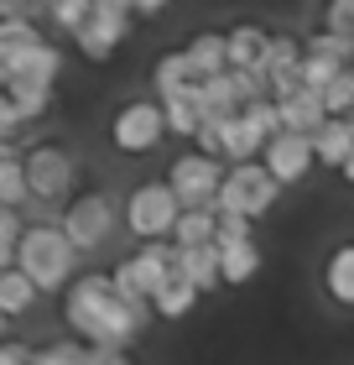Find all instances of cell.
I'll list each match as a JSON object with an SVG mask.
<instances>
[{
	"label": "cell",
	"mask_w": 354,
	"mask_h": 365,
	"mask_svg": "<svg viewBox=\"0 0 354 365\" xmlns=\"http://www.w3.org/2000/svg\"><path fill=\"white\" fill-rule=\"evenodd\" d=\"M63 319H68V329L83 344H94V350H125L146 329V303L120 297L110 272H83L73 287L63 292Z\"/></svg>",
	"instance_id": "1"
},
{
	"label": "cell",
	"mask_w": 354,
	"mask_h": 365,
	"mask_svg": "<svg viewBox=\"0 0 354 365\" xmlns=\"http://www.w3.org/2000/svg\"><path fill=\"white\" fill-rule=\"evenodd\" d=\"M16 267H21L42 292H68L78 282V245L68 240V230L58 220H37L26 230L21 251H16Z\"/></svg>",
	"instance_id": "2"
},
{
	"label": "cell",
	"mask_w": 354,
	"mask_h": 365,
	"mask_svg": "<svg viewBox=\"0 0 354 365\" xmlns=\"http://www.w3.org/2000/svg\"><path fill=\"white\" fill-rule=\"evenodd\" d=\"M177 220H182V198L172 193L167 178H146L125 193V230L136 235L141 245L151 240H172L177 235Z\"/></svg>",
	"instance_id": "3"
},
{
	"label": "cell",
	"mask_w": 354,
	"mask_h": 365,
	"mask_svg": "<svg viewBox=\"0 0 354 365\" xmlns=\"http://www.w3.org/2000/svg\"><path fill=\"white\" fill-rule=\"evenodd\" d=\"M115 287H120V297H130V303H146L157 297L167 282L177 277V245L172 240H151V245H136L125 261H115Z\"/></svg>",
	"instance_id": "4"
},
{
	"label": "cell",
	"mask_w": 354,
	"mask_h": 365,
	"mask_svg": "<svg viewBox=\"0 0 354 365\" xmlns=\"http://www.w3.org/2000/svg\"><path fill=\"white\" fill-rule=\"evenodd\" d=\"M167 136H172V130H167L162 99H125V105H115V115H110V146L120 157H151Z\"/></svg>",
	"instance_id": "5"
},
{
	"label": "cell",
	"mask_w": 354,
	"mask_h": 365,
	"mask_svg": "<svg viewBox=\"0 0 354 365\" xmlns=\"http://www.w3.org/2000/svg\"><path fill=\"white\" fill-rule=\"evenodd\" d=\"M120 220H125V209L115 204V193H105V188H83L68 209H63V230H68V240L78 245V256H89V251H99V245H110V235L120 230Z\"/></svg>",
	"instance_id": "6"
},
{
	"label": "cell",
	"mask_w": 354,
	"mask_h": 365,
	"mask_svg": "<svg viewBox=\"0 0 354 365\" xmlns=\"http://www.w3.org/2000/svg\"><path fill=\"white\" fill-rule=\"evenodd\" d=\"M26 178H31V198L37 204H63L68 209L73 204V188H78V162L68 146H58V141H37V146H26Z\"/></svg>",
	"instance_id": "7"
},
{
	"label": "cell",
	"mask_w": 354,
	"mask_h": 365,
	"mask_svg": "<svg viewBox=\"0 0 354 365\" xmlns=\"http://www.w3.org/2000/svg\"><path fill=\"white\" fill-rule=\"evenodd\" d=\"M281 198V182L266 173V162H240V168L224 173V188H219V214H240V220H261L271 214Z\"/></svg>",
	"instance_id": "8"
},
{
	"label": "cell",
	"mask_w": 354,
	"mask_h": 365,
	"mask_svg": "<svg viewBox=\"0 0 354 365\" xmlns=\"http://www.w3.org/2000/svg\"><path fill=\"white\" fill-rule=\"evenodd\" d=\"M224 173H229V168H224L219 157L182 152V157H172V168H167V182H172V193L182 198V209H219Z\"/></svg>",
	"instance_id": "9"
},
{
	"label": "cell",
	"mask_w": 354,
	"mask_h": 365,
	"mask_svg": "<svg viewBox=\"0 0 354 365\" xmlns=\"http://www.w3.org/2000/svg\"><path fill=\"white\" fill-rule=\"evenodd\" d=\"M261 162L281 188H297V182H308V173L318 168V146H313V136H302V130H281V136L266 146Z\"/></svg>",
	"instance_id": "10"
},
{
	"label": "cell",
	"mask_w": 354,
	"mask_h": 365,
	"mask_svg": "<svg viewBox=\"0 0 354 365\" xmlns=\"http://www.w3.org/2000/svg\"><path fill=\"white\" fill-rule=\"evenodd\" d=\"M130 31H136V16H110V11H94V16L73 31L68 42H73L89 63H110V58L130 42Z\"/></svg>",
	"instance_id": "11"
},
{
	"label": "cell",
	"mask_w": 354,
	"mask_h": 365,
	"mask_svg": "<svg viewBox=\"0 0 354 365\" xmlns=\"http://www.w3.org/2000/svg\"><path fill=\"white\" fill-rule=\"evenodd\" d=\"M11 78H31V84H53L63 78V47L47 37L37 47H21V53H0V84H11Z\"/></svg>",
	"instance_id": "12"
},
{
	"label": "cell",
	"mask_w": 354,
	"mask_h": 365,
	"mask_svg": "<svg viewBox=\"0 0 354 365\" xmlns=\"http://www.w3.org/2000/svg\"><path fill=\"white\" fill-rule=\"evenodd\" d=\"M224 37H229V68H240V73H256L261 68L266 73V58H271V42H276L271 26L245 16V21H234Z\"/></svg>",
	"instance_id": "13"
},
{
	"label": "cell",
	"mask_w": 354,
	"mask_h": 365,
	"mask_svg": "<svg viewBox=\"0 0 354 365\" xmlns=\"http://www.w3.org/2000/svg\"><path fill=\"white\" fill-rule=\"evenodd\" d=\"M182 53H188L198 84H209V78L229 73V37H224V31H214V26H198L193 37L182 42Z\"/></svg>",
	"instance_id": "14"
},
{
	"label": "cell",
	"mask_w": 354,
	"mask_h": 365,
	"mask_svg": "<svg viewBox=\"0 0 354 365\" xmlns=\"http://www.w3.org/2000/svg\"><path fill=\"white\" fill-rule=\"evenodd\" d=\"M182 89H198V73L182 47H167V53L151 58V99H172Z\"/></svg>",
	"instance_id": "15"
},
{
	"label": "cell",
	"mask_w": 354,
	"mask_h": 365,
	"mask_svg": "<svg viewBox=\"0 0 354 365\" xmlns=\"http://www.w3.org/2000/svg\"><path fill=\"white\" fill-rule=\"evenodd\" d=\"M281 105V120H286V130H302V136H318L333 115H328V99L323 94H313V89H302V94H292V99H276Z\"/></svg>",
	"instance_id": "16"
},
{
	"label": "cell",
	"mask_w": 354,
	"mask_h": 365,
	"mask_svg": "<svg viewBox=\"0 0 354 365\" xmlns=\"http://www.w3.org/2000/svg\"><path fill=\"white\" fill-rule=\"evenodd\" d=\"M313 146H318V168H328V173H344L349 168V157H354V120H333L313 136Z\"/></svg>",
	"instance_id": "17"
},
{
	"label": "cell",
	"mask_w": 354,
	"mask_h": 365,
	"mask_svg": "<svg viewBox=\"0 0 354 365\" xmlns=\"http://www.w3.org/2000/svg\"><path fill=\"white\" fill-rule=\"evenodd\" d=\"M177 272L193 282L198 292H214L224 282V251L219 245H193V251H177Z\"/></svg>",
	"instance_id": "18"
},
{
	"label": "cell",
	"mask_w": 354,
	"mask_h": 365,
	"mask_svg": "<svg viewBox=\"0 0 354 365\" xmlns=\"http://www.w3.org/2000/svg\"><path fill=\"white\" fill-rule=\"evenodd\" d=\"M323 292L339 308H354V240L333 245V251L323 256Z\"/></svg>",
	"instance_id": "19"
},
{
	"label": "cell",
	"mask_w": 354,
	"mask_h": 365,
	"mask_svg": "<svg viewBox=\"0 0 354 365\" xmlns=\"http://www.w3.org/2000/svg\"><path fill=\"white\" fill-rule=\"evenodd\" d=\"M162 110H167V130H172L177 141H198V130H204V120H209L198 89H182L172 99H162Z\"/></svg>",
	"instance_id": "20"
},
{
	"label": "cell",
	"mask_w": 354,
	"mask_h": 365,
	"mask_svg": "<svg viewBox=\"0 0 354 365\" xmlns=\"http://www.w3.org/2000/svg\"><path fill=\"white\" fill-rule=\"evenodd\" d=\"M31 198V178H26V152H0V209H26Z\"/></svg>",
	"instance_id": "21"
},
{
	"label": "cell",
	"mask_w": 354,
	"mask_h": 365,
	"mask_svg": "<svg viewBox=\"0 0 354 365\" xmlns=\"http://www.w3.org/2000/svg\"><path fill=\"white\" fill-rule=\"evenodd\" d=\"M266 146H271V141H266L261 130L245 120V115L224 120V162H229V168H240V162H261Z\"/></svg>",
	"instance_id": "22"
},
{
	"label": "cell",
	"mask_w": 354,
	"mask_h": 365,
	"mask_svg": "<svg viewBox=\"0 0 354 365\" xmlns=\"http://www.w3.org/2000/svg\"><path fill=\"white\" fill-rule=\"evenodd\" d=\"M37 297H42V287L21 267H0V313H6V319H26Z\"/></svg>",
	"instance_id": "23"
},
{
	"label": "cell",
	"mask_w": 354,
	"mask_h": 365,
	"mask_svg": "<svg viewBox=\"0 0 354 365\" xmlns=\"http://www.w3.org/2000/svg\"><path fill=\"white\" fill-rule=\"evenodd\" d=\"M198 99H204L209 120H234V115H245V99L234 89V73H219L209 84H198Z\"/></svg>",
	"instance_id": "24"
},
{
	"label": "cell",
	"mask_w": 354,
	"mask_h": 365,
	"mask_svg": "<svg viewBox=\"0 0 354 365\" xmlns=\"http://www.w3.org/2000/svg\"><path fill=\"white\" fill-rule=\"evenodd\" d=\"M172 245H177V251H193V245H219V209H182Z\"/></svg>",
	"instance_id": "25"
},
{
	"label": "cell",
	"mask_w": 354,
	"mask_h": 365,
	"mask_svg": "<svg viewBox=\"0 0 354 365\" xmlns=\"http://www.w3.org/2000/svg\"><path fill=\"white\" fill-rule=\"evenodd\" d=\"M198 297H204V292H198L193 282L177 272V277L167 282V287H162L157 297H151V313H157V319H188V313L198 308Z\"/></svg>",
	"instance_id": "26"
},
{
	"label": "cell",
	"mask_w": 354,
	"mask_h": 365,
	"mask_svg": "<svg viewBox=\"0 0 354 365\" xmlns=\"http://www.w3.org/2000/svg\"><path fill=\"white\" fill-rule=\"evenodd\" d=\"M6 99L26 115V120H42V115L58 105V89H53V84H31V78H11V84H6Z\"/></svg>",
	"instance_id": "27"
},
{
	"label": "cell",
	"mask_w": 354,
	"mask_h": 365,
	"mask_svg": "<svg viewBox=\"0 0 354 365\" xmlns=\"http://www.w3.org/2000/svg\"><path fill=\"white\" fill-rule=\"evenodd\" d=\"M261 272V245L245 240V245H224V287H250Z\"/></svg>",
	"instance_id": "28"
},
{
	"label": "cell",
	"mask_w": 354,
	"mask_h": 365,
	"mask_svg": "<svg viewBox=\"0 0 354 365\" xmlns=\"http://www.w3.org/2000/svg\"><path fill=\"white\" fill-rule=\"evenodd\" d=\"M37 42H47L37 16H0V53H21V47H37Z\"/></svg>",
	"instance_id": "29"
},
{
	"label": "cell",
	"mask_w": 354,
	"mask_h": 365,
	"mask_svg": "<svg viewBox=\"0 0 354 365\" xmlns=\"http://www.w3.org/2000/svg\"><path fill=\"white\" fill-rule=\"evenodd\" d=\"M89 16H94V0H53V6H47V26H58V31L73 37Z\"/></svg>",
	"instance_id": "30"
},
{
	"label": "cell",
	"mask_w": 354,
	"mask_h": 365,
	"mask_svg": "<svg viewBox=\"0 0 354 365\" xmlns=\"http://www.w3.org/2000/svg\"><path fill=\"white\" fill-rule=\"evenodd\" d=\"M308 53H313V58H333V63H344V68H354V42L339 37V31H323V26H318L313 37H308Z\"/></svg>",
	"instance_id": "31"
},
{
	"label": "cell",
	"mask_w": 354,
	"mask_h": 365,
	"mask_svg": "<svg viewBox=\"0 0 354 365\" xmlns=\"http://www.w3.org/2000/svg\"><path fill=\"white\" fill-rule=\"evenodd\" d=\"M339 73H344V63H333V58H313V53H308V63H302V89H313V94H328Z\"/></svg>",
	"instance_id": "32"
},
{
	"label": "cell",
	"mask_w": 354,
	"mask_h": 365,
	"mask_svg": "<svg viewBox=\"0 0 354 365\" xmlns=\"http://www.w3.org/2000/svg\"><path fill=\"white\" fill-rule=\"evenodd\" d=\"M245 120L256 125L266 141H276L281 130H286V120H281V105H276V99H261V105H250V110H245Z\"/></svg>",
	"instance_id": "33"
},
{
	"label": "cell",
	"mask_w": 354,
	"mask_h": 365,
	"mask_svg": "<svg viewBox=\"0 0 354 365\" xmlns=\"http://www.w3.org/2000/svg\"><path fill=\"white\" fill-rule=\"evenodd\" d=\"M323 31H339V37L354 42V0H323V16H318Z\"/></svg>",
	"instance_id": "34"
},
{
	"label": "cell",
	"mask_w": 354,
	"mask_h": 365,
	"mask_svg": "<svg viewBox=\"0 0 354 365\" xmlns=\"http://www.w3.org/2000/svg\"><path fill=\"white\" fill-rule=\"evenodd\" d=\"M323 99H328V115L349 120V115H354V68H344L339 78H333V89H328Z\"/></svg>",
	"instance_id": "35"
},
{
	"label": "cell",
	"mask_w": 354,
	"mask_h": 365,
	"mask_svg": "<svg viewBox=\"0 0 354 365\" xmlns=\"http://www.w3.org/2000/svg\"><path fill=\"white\" fill-rule=\"evenodd\" d=\"M256 240V220H240V214H219V251L224 245H245Z\"/></svg>",
	"instance_id": "36"
},
{
	"label": "cell",
	"mask_w": 354,
	"mask_h": 365,
	"mask_svg": "<svg viewBox=\"0 0 354 365\" xmlns=\"http://www.w3.org/2000/svg\"><path fill=\"white\" fill-rule=\"evenodd\" d=\"M193 152L224 162V120H204V130H198V141H193Z\"/></svg>",
	"instance_id": "37"
},
{
	"label": "cell",
	"mask_w": 354,
	"mask_h": 365,
	"mask_svg": "<svg viewBox=\"0 0 354 365\" xmlns=\"http://www.w3.org/2000/svg\"><path fill=\"white\" fill-rule=\"evenodd\" d=\"M31 360H37V350H26V344H0V365H31Z\"/></svg>",
	"instance_id": "38"
},
{
	"label": "cell",
	"mask_w": 354,
	"mask_h": 365,
	"mask_svg": "<svg viewBox=\"0 0 354 365\" xmlns=\"http://www.w3.org/2000/svg\"><path fill=\"white\" fill-rule=\"evenodd\" d=\"M172 11V0H136V16L141 21H157V16H167Z\"/></svg>",
	"instance_id": "39"
},
{
	"label": "cell",
	"mask_w": 354,
	"mask_h": 365,
	"mask_svg": "<svg viewBox=\"0 0 354 365\" xmlns=\"http://www.w3.org/2000/svg\"><path fill=\"white\" fill-rule=\"evenodd\" d=\"M339 178H344V182H349V188H354V157H349V168H344V173H339Z\"/></svg>",
	"instance_id": "40"
}]
</instances>
